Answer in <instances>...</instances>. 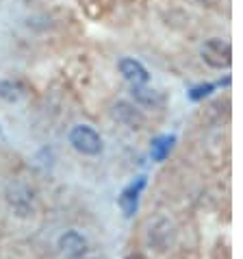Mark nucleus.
I'll return each instance as SVG.
<instances>
[{
    "label": "nucleus",
    "mask_w": 243,
    "mask_h": 259,
    "mask_svg": "<svg viewBox=\"0 0 243 259\" xmlns=\"http://www.w3.org/2000/svg\"><path fill=\"white\" fill-rule=\"evenodd\" d=\"M117 68L122 72V76L126 78L131 85H146L150 81V74L144 63H139L137 59H131V57H126V59H122L117 63Z\"/></svg>",
    "instance_id": "obj_8"
},
{
    "label": "nucleus",
    "mask_w": 243,
    "mask_h": 259,
    "mask_svg": "<svg viewBox=\"0 0 243 259\" xmlns=\"http://www.w3.org/2000/svg\"><path fill=\"white\" fill-rule=\"evenodd\" d=\"M7 203L16 211V215L26 218V215H31L35 209V192L24 183H16L7 190Z\"/></svg>",
    "instance_id": "obj_3"
},
{
    "label": "nucleus",
    "mask_w": 243,
    "mask_h": 259,
    "mask_svg": "<svg viewBox=\"0 0 243 259\" xmlns=\"http://www.w3.org/2000/svg\"><path fill=\"white\" fill-rule=\"evenodd\" d=\"M24 94V88L16 81H0V98H5L7 103H16Z\"/></svg>",
    "instance_id": "obj_11"
},
{
    "label": "nucleus",
    "mask_w": 243,
    "mask_h": 259,
    "mask_svg": "<svg viewBox=\"0 0 243 259\" xmlns=\"http://www.w3.org/2000/svg\"><path fill=\"white\" fill-rule=\"evenodd\" d=\"M70 144L81 155H89V157H94L102 150V138H100V133L87 124H78L70 131Z\"/></svg>",
    "instance_id": "obj_2"
},
{
    "label": "nucleus",
    "mask_w": 243,
    "mask_h": 259,
    "mask_svg": "<svg viewBox=\"0 0 243 259\" xmlns=\"http://www.w3.org/2000/svg\"><path fill=\"white\" fill-rule=\"evenodd\" d=\"M219 85L221 83H202V85H196V88L189 90V98L191 100H202V98H206L209 94H213V92H215Z\"/></svg>",
    "instance_id": "obj_12"
},
{
    "label": "nucleus",
    "mask_w": 243,
    "mask_h": 259,
    "mask_svg": "<svg viewBox=\"0 0 243 259\" xmlns=\"http://www.w3.org/2000/svg\"><path fill=\"white\" fill-rule=\"evenodd\" d=\"M126 259H146L144 255H139V253H133V255H128Z\"/></svg>",
    "instance_id": "obj_13"
},
{
    "label": "nucleus",
    "mask_w": 243,
    "mask_h": 259,
    "mask_svg": "<svg viewBox=\"0 0 243 259\" xmlns=\"http://www.w3.org/2000/svg\"><path fill=\"white\" fill-rule=\"evenodd\" d=\"M200 55H202L204 63H209L215 70H226L232 63V46L226 39H219V37L206 39L202 48H200Z\"/></svg>",
    "instance_id": "obj_1"
},
{
    "label": "nucleus",
    "mask_w": 243,
    "mask_h": 259,
    "mask_svg": "<svg viewBox=\"0 0 243 259\" xmlns=\"http://www.w3.org/2000/svg\"><path fill=\"white\" fill-rule=\"evenodd\" d=\"M198 3H204V5H209V3H215V0H198Z\"/></svg>",
    "instance_id": "obj_14"
},
{
    "label": "nucleus",
    "mask_w": 243,
    "mask_h": 259,
    "mask_svg": "<svg viewBox=\"0 0 243 259\" xmlns=\"http://www.w3.org/2000/svg\"><path fill=\"white\" fill-rule=\"evenodd\" d=\"M176 138L174 135H159V138L152 140V146H150V155H152V161H165L169 150L174 148Z\"/></svg>",
    "instance_id": "obj_9"
},
{
    "label": "nucleus",
    "mask_w": 243,
    "mask_h": 259,
    "mask_svg": "<svg viewBox=\"0 0 243 259\" xmlns=\"http://www.w3.org/2000/svg\"><path fill=\"white\" fill-rule=\"evenodd\" d=\"M144 188H146V177H137L124 192H122V196H119V207H122V211H124L126 218H131V215L137 211V207H139V196H141V192H144Z\"/></svg>",
    "instance_id": "obj_6"
},
{
    "label": "nucleus",
    "mask_w": 243,
    "mask_h": 259,
    "mask_svg": "<svg viewBox=\"0 0 243 259\" xmlns=\"http://www.w3.org/2000/svg\"><path fill=\"white\" fill-rule=\"evenodd\" d=\"M131 94L139 105H146V107H159L163 103V96L159 94V92L148 90V88H144V85H133Z\"/></svg>",
    "instance_id": "obj_10"
},
{
    "label": "nucleus",
    "mask_w": 243,
    "mask_h": 259,
    "mask_svg": "<svg viewBox=\"0 0 243 259\" xmlns=\"http://www.w3.org/2000/svg\"><path fill=\"white\" fill-rule=\"evenodd\" d=\"M59 250L63 257L68 259H78L87 253V240L78 231H66L59 237Z\"/></svg>",
    "instance_id": "obj_5"
},
{
    "label": "nucleus",
    "mask_w": 243,
    "mask_h": 259,
    "mask_svg": "<svg viewBox=\"0 0 243 259\" xmlns=\"http://www.w3.org/2000/svg\"><path fill=\"white\" fill-rule=\"evenodd\" d=\"M111 113H113V118H115L117 122H122V124H126L128 128H141V126L146 124L144 113H141L135 105L126 103V100H119V103L113 105Z\"/></svg>",
    "instance_id": "obj_4"
},
{
    "label": "nucleus",
    "mask_w": 243,
    "mask_h": 259,
    "mask_svg": "<svg viewBox=\"0 0 243 259\" xmlns=\"http://www.w3.org/2000/svg\"><path fill=\"white\" fill-rule=\"evenodd\" d=\"M171 240H174V227H171L167 220H156L154 225L150 227L148 242H150V246H154L159 253L169 248Z\"/></svg>",
    "instance_id": "obj_7"
}]
</instances>
